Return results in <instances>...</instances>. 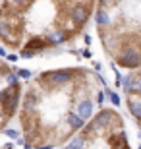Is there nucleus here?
<instances>
[{
	"label": "nucleus",
	"instance_id": "1",
	"mask_svg": "<svg viewBox=\"0 0 141 149\" xmlns=\"http://www.w3.org/2000/svg\"><path fill=\"white\" fill-rule=\"evenodd\" d=\"M101 81L81 66L39 74L22 93L17 122L25 143L33 149H54L70 141L99 111Z\"/></svg>",
	"mask_w": 141,
	"mask_h": 149
},
{
	"label": "nucleus",
	"instance_id": "2",
	"mask_svg": "<svg viewBox=\"0 0 141 149\" xmlns=\"http://www.w3.org/2000/svg\"><path fill=\"white\" fill-rule=\"evenodd\" d=\"M97 0H2L0 43L23 58L72 45L95 12Z\"/></svg>",
	"mask_w": 141,
	"mask_h": 149
},
{
	"label": "nucleus",
	"instance_id": "3",
	"mask_svg": "<svg viewBox=\"0 0 141 149\" xmlns=\"http://www.w3.org/2000/svg\"><path fill=\"white\" fill-rule=\"evenodd\" d=\"M95 19L108 58L124 70H137L141 60L139 0H99Z\"/></svg>",
	"mask_w": 141,
	"mask_h": 149
},
{
	"label": "nucleus",
	"instance_id": "4",
	"mask_svg": "<svg viewBox=\"0 0 141 149\" xmlns=\"http://www.w3.org/2000/svg\"><path fill=\"white\" fill-rule=\"evenodd\" d=\"M64 149H131L130 134L118 111L99 109L79 128V132L62 145Z\"/></svg>",
	"mask_w": 141,
	"mask_h": 149
},
{
	"label": "nucleus",
	"instance_id": "5",
	"mask_svg": "<svg viewBox=\"0 0 141 149\" xmlns=\"http://www.w3.org/2000/svg\"><path fill=\"white\" fill-rule=\"evenodd\" d=\"M22 93V81L16 70L6 60H0V132L16 118Z\"/></svg>",
	"mask_w": 141,
	"mask_h": 149
}]
</instances>
